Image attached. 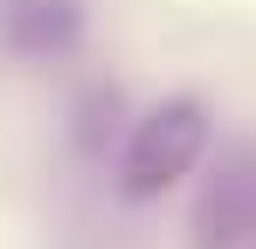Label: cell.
I'll use <instances>...</instances> for the list:
<instances>
[{"mask_svg":"<svg viewBox=\"0 0 256 249\" xmlns=\"http://www.w3.org/2000/svg\"><path fill=\"white\" fill-rule=\"evenodd\" d=\"M208 152V104L201 97H160L146 118L132 124L125 152H118V194L125 201H160L180 187Z\"/></svg>","mask_w":256,"mask_h":249,"instance_id":"1","label":"cell"},{"mask_svg":"<svg viewBox=\"0 0 256 249\" xmlns=\"http://www.w3.org/2000/svg\"><path fill=\"white\" fill-rule=\"evenodd\" d=\"M256 242V146L222 152L194 201V249H242Z\"/></svg>","mask_w":256,"mask_h":249,"instance_id":"2","label":"cell"},{"mask_svg":"<svg viewBox=\"0 0 256 249\" xmlns=\"http://www.w3.org/2000/svg\"><path fill=\"white\" fill-rule=\"evenodd\" d=\"M0 42L28 62H56L84 42V0H7L0 7Z\"/></svg>","mask_w":256,"mask_h":249,"instance_id":"3","label":"cell"}]
</instances>
